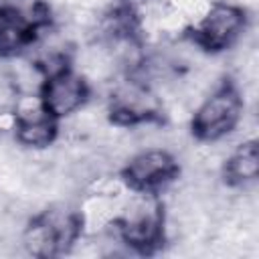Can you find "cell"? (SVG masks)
<instances>
[{"label":"cell","instance_id":"obj_5","mask_svg":"<svg viewBox=\"0 0 259 259\" xmlns=\"http://www.w3.org/2000/svg\"><path fill=\"white\" fill-rule=\"evenodd\" d=\"M247 28V12L233 2H210L194 22L190 40L204 53H223L239 42Z\"/></svg>","mask_w":259,"mask_h":259},{"label":"cell","instance_id":"obj_8","mask_svg":"<svg viewBox=\"0 0 259 259\" xmlns=\"http://www.w3.org/2000/svg\"><path fill=\"white\" fill-rule=\"evenodd\" d=\"M89 97H91V83L73 67L47 75L38 91V99L42 107L59 121L83 109Z\"/></svg>","mask_w":259,"mask_h":259},{"label":"cell","instance_id":"obj_1","mask_svg":"<svg viewBox=\"0 0 259 259\" xmlns=\"http://www.w3.org/2000/svg\"><path fill=\"white\" fill-rule=\"evenodd\" d=\"M119 243L138 255L154 253L166 239V208L160 192H136L119 206L111 223Z\"/></svg>","mask_w":259,"mask_h":259},{"label":"cell","instance_id":"obj_10","mask_svg":"<svg viewBox=\"0 0 259 259\" xmlns=\"http://www.w3.org/2000/svg\"><path fill=\"white\" fill-rule=\"evenodd\" d=\"M259 176V148L255 140L241 142L223 164V178L231 188H245Z\"/></svg>","mask_w":259,"mask_h":259},{"label":"cell","instance_id":"obj_2","mask_svg":"<svg viewBox=\"0 0 259 259\" xmlns=\"http://www.w3.org/2000/svg\"><path fill=\"white\" fill-rule=\"evenodd\" d=\"M83 237V221L77 208L51 204L32 214L20 233V243L32 257H57L71 251Z\"/></svg>","mask_w":259,"mask_h":259},{"label":"cell","instance_id":"obj_4","mask_svg":"<svg viewBox=\"0 0 259 259\" xmlns=\"http://www.w3.org/2000/svg\"><path fill=\"white\" fill-rule=\"evenodd\" d=\"M49 24L53 20L47 0H0V59L26 53Z\"/></svg>","mask_w":259,"mask_h":259},{"label":"cell","instance_id":"obj_7","mask_svg":"<svg viewBox=\"0 0 259 259\" xmlns=\"http://www.w3.org/2000/svg\"><path fill=\"white\" fill-rule=\"evenodd\" d=\"M176 156L162 146H144L134 152L119 168L125 188L136 192H160L178 176Z\"/></svg>","mask_w":259,"mask_h":259},{"label":"cell","instance_id":"obj_3","mask_svg":"<svg viewBox=\"0 0 259 259\" xmlns=\"http://www.w3.org/2000/svg\"><path fill=\"white\" fill-rule=\"evenodd\" d=\"M243 119V97L233 81L214 85L194 107L190 130L198 142L214 144L237 130Z\"/></svg>","mask_w":259,"mask_h":259},{"label":"cell","instance_id":"obj_9","mask_svg":"<svg viewBox=\"0 0 259 259\" xmlns=\"http://www.w3.org/2000/svg\"><path fill=\"white\" fill-rule=\"evenodd\" d=\"M32 95L16 99L12 113V134L14 140L30 150H42L55 144L59 138V119L53 117L40 103L38 97L28 101Z\"/></svg>","mask_w":259,"mask_h":259},{"label":"cell","instance_id":"obj_6","mask_svg":"<svg viewBox=\"0 0 259 259\" xmlns=\"http://www.w3.org/2000/svg\"><path fill=\"white\" fill-rule=\"evenodd\" d=\"M109 115L117 125L136 127L160 119V101L152 85L136 73H123L115 79L109 93Z\"/></svg>","mask_w":259,"mask_h":259}]
</instances>
